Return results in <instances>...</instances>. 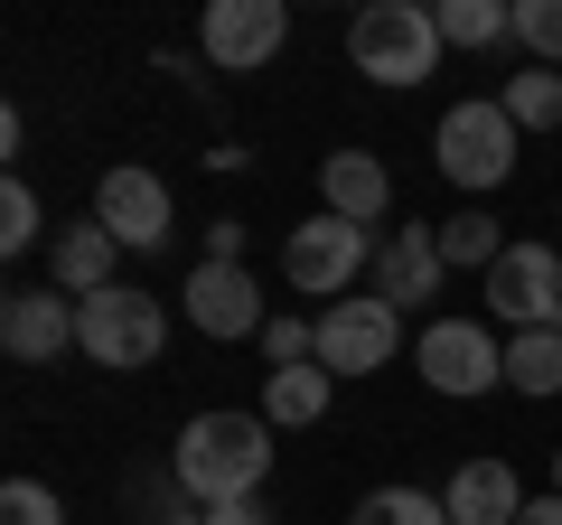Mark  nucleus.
<instances>
[{
    "instance_id": "f257e3e1",
    "label": "nucleus",
    "mask_w": 562,
    "mask_h": 525,
    "mask_svg": "<svg viewBox=\"0 0 562 525\" xmlns=\"http://www.w3.org/2000/svg\"><path fill=\"white\" fill-rule=\"evenodd\" d=\"M169 469H179V488L198 506H235V498H262V479H272V423L262 413H198V423L179 432V450H169Z\"/></svg>"
},
{
    "instance_id": "f03ea898",
    "label": "nucleus",
    "mask_w": 562,
    "mask_h": 525,
    "mask_svg": "<svg viewBox=\"0 0 562 525\" xmlns=\"http://www.w3.org/2000/svg\"><path fill=\"white\" fill-rule=\"evenodd\" d=\"M347 66H357L366 85H422L441 66V20H431L422 0H375V10H357V29H347Z\"/></svg>"
},
{
    "instance_id": "7ed1b4c3",
    "label": "nucleus",
    "mask_w": 562,
    "mask_h": 525,
    "mask_svg": "<svg viewBox=\"0 0 562 525\" xmlns=\"http://www.w3.org/2000/svg\"><path fill=\"white\" fill-rule=\"evenodd\" d=\"M431 160H441L450 188H469V198H487V188L516 179V113H506L497 94H469L441 113V132H431Z\"/></svg>"
},
{
    "instance_id": "20e7f679",
    "label": "nucleus",
    "mask_w": 562,
    "mask_h": 525,
    "mask_svg": "<svg viewBox=\"0 0 562 525\" xmlns=\"http://www.w3.org/2000/svg\"><path fill=\"white\" fill-rule=\"evenodd\" d=\"M357 272H375V235L347 225V216H328V206L281 235V282L301 291V301H347Z\"/></svg>"
},
{
    "instance_id": "39448f33",
    "label": "nucleus",
    "mask_w": 562,
    "mask_h": 525,
    "mask_svg": "<svg viewBox=\"0 0 562 525\" xmlns=\"http://www.w3.org/2000/svg\"><path fill=\"white\" fill-rule=\"evenodd\" d=\"M160 338H169V310L150 301V291H132V282H113V291H94V301H76V347H85L94 366H113V376L150 366V357H160Z\"/></svg>"
},
{
    "instance_id": "423d86ee",
    "label": "nucleus",
    "mask_w": 562,
    "mask_h": 525,
    "mask_svg": "<svg viewBox=\"0 0 562 525\" xmlns=\"http://www.w3.org/2000/svg\"><path fill=\"white\" fill-rule=\"evenodd\" d=\"M413 366L431 394H450V404H469V394H487V384H506V347L487 320H431L413 338Z\"/></svg>"
},
{
    "instance_id": "0eeeda50",
    "label": "nucleus",
    "mask_w": 562,
    "mask_h": 525,
    "mask_svg": "<svg viewBox=\"0 0 562 525\" xmlns=\"http://www.w3.org/2000/svg\"><path fill=\"white\" fill-rule=\"evenodd\" d=\"M403 357V310L394 301H328L319 310V366L328 376H375V366Z\"/></svg>"
},
{
    "instance_id": "6e6552de",
    "label": "nucleus",
    "mask_w": 562,
    "mask_h": 525,
    "mask_svg": "<svg viewBox=\"0 0 562 525\" xmlns=\"http://www.w3.org/2000/svg\"><path fill=\"white\" fill-rule=\"evenodd\" d=\"M198 47L225 76H254V66H272L281 47H291V10H281V0H206Z\"/></svg>"
},
{
    "instance_id": "1a4fd4ad",
    "label": "nucleus",
    "mask_w": 562,
    "mask_h": 525,
    "mask_svg": "<svg viewBox=\"0 0 562 525\" xmlns=\"http://www.w3.org/2000/svg\"><path fill=\"white\" fill-rule=\"evenodd\" d=\"M94 225L122 244V254H160L169 244V179L160 169H103L94 179Z\"/></svg>"
},
{
    "instance_id": "9d476101",
    "label": "nucleus",
    "mask_w": 562,
    "mask_h": 525,
    "mask_svg": "<svg viewBox=\"0 0 562 525\" xmlns=\"http://www.w3.org/2000/svg\"><path fill=\"white\" fill-rule=\"evenodd\" d=\"M487 310L506 320V338H516V328H543L562 310V254L553 244H506V254L487 262Z\"/></svg>"
},
{
    "instance_id": "9b49d317",
    "label": "nucleus",
    "mask_w": 562,
    "mask_h": 525,
    "mask_svg": "<svg viewBox=\"0 0 562 525\" xmlns=\"http://www.w3.org/2000/svg\"><path fill=\"white\" fill-rule=\"evenodd\" d=\"M450 282V262H441V225H394V235L375 244V272H366V291L394 310H431Z\"/></svg>"
},
{
    "instance_id": "f8f14e48",
    "label": "nucleus",
    "mask_w": 562,
    "mask_h": 525,
    "mask_svg": "<svg viewBox=\"0 0 562 525\" xmlns=\"http://www.w3.org/2000/svg\"><path fill=\"white\" fill-rule=\"evenodd\" d=\"M262 282L244 272V262H198L188 272V328L198 338H262Z\"/></svg>"
},
{
    "instance_id": "ddd939ff",
    "label": "nucleus",
    "mask_w": 562,
    "mask_h": 525,
    "mask_svg": "<svg viewBox=\"0 0 562 525\" xmlns=\"http://www.w3.org/2000/svg\"><path fill=\"white\" fill-rule=\"evenodd\" d=\"M0 347L20 366H57L66 347H76V301H66L57 282H20L0 301Z\"/></svg>"
},
{
    "instance_id": "4468645a",
    "label": "nucleus",
    "mask_w": 562,
    "mask_h": 525,
    "mask_svg": "<svg viewBox=\"0 0 562 525\" xmlns=\"http://www.w3.org/2000/svg\"><path fill=\"white\" fill-rule=\"evenodd\" d=\"M319 198H328V216H347V225L375 235L384 206H394V169H384L375 150H328L319 160Z\"/></svg>"
},
{
    "instance_id": "2eb2a0df",
    "label": "nucleus",
    "mask_w": 562,
    "mask_h": 525,
    "mask_svg": "<svg viewBox=\"0 0 562 525\" xmlns=\"http://www.w3.org/2000/svg\"><path fill=\"white\" fill-rule=\"evenodd\" d=\"M441 506H450V525H516L525 479H516V460H460L450 488H441Z\"/></svg>"
},
{
    "instance_id": "dca6fc26",
    "label": "nucleus",
    "mask_w": 562,
    "mask_h": 525,
    "mask_svg": "<svg viewBox=\"0 0 562 525\" xmlns=\"http://www.w3.org/2000/svg\"><path fill=\"white\" fill-rule=\"evenodd\" d=\"M328 404H338V376H328L319 357H310V366H272V376H262V423H272V432L328 423Z\"/></svg>"
},
{
    "instance_id": "f3484780",
    "label": "nucleus",
    "mask_w": 562,
    "mask_h": 525,
    "mask_svg": "<svg viewBox=\"0 0 562 525\" xmlns=\"http://www.w3.org/2000/svg\"><path fill=\"white\" fill-rule=\"evenodd\" d=\"M113 262H122V244L103 235L94 216L57 225V291H66V301H94V291H113Z\"/></svg>"
},
{
    "instance_id": "a211bd4d",
    "label": "nucleus",
    "mask_w": 562,
    "mask_h": 525,
    "mask_svg": "<svg viewBox=\"0 0 562 525\" xmlns=\"http://www.w3.org/2000/svg\"><path fill=\"white\" fill-rule=\"evenodd\" d=\"M506 384H516V394H562V338L553 328H516V338H506Z\"/></svg>"
},
{
    "instance_id": "6ab92c4d",
    "label": "nucleus",
    "mask_w": 562,
    "mask_h": 525,
    "mask_svg": "<svg viewBox=\"0 0 562 525\" xmlns=\"http://www.w3.org/2000/svg\"><path fill=\"white\" fill-rule=\"evenodd\" d=\"M506 254V235H497V216L487 206H460V216H441V262L450 272H479L487 282V262Z\"/></svg>"
},
{
    "instance_id": "aec40b11",
    "label": "nucleus",
    "mask_w": 562,
    "mask_h": 525,
    "mask_svg": "<svg viewBox=\"0 0 562 525\" xmlns=\"http://www.w3.org/2000/svg\"><path fill=\"white\" fill-rule=\"evenodd\" d=\"M431 20H441V47H497V38H516V10H506V0H431Z\"/></svg>"
},
{
    "instance_id": "412c9836",
    "label": "nucleus",
    "mask_w": 562,
    "mask_h": 525,
    "mask_svg": "<svg viewBox=\"0 0 562 525\" xmlns=\"http://www.w3.org/2000/svg\"><path fill=\"white\" fill-rule=\"evenodd\" d=\"M506 113H516V132H553L562 122V76L553 66H525V76H506Z\"/></svg>"
},
{
    "instance_id": "4be33fe9",
    "label": "nucleus",
    "mask_w": 562,
    "mask_h": 525,
    "mask_svg": "<svg viewBox=\"0 0 562 525\" xmlns=\"http://www.w3.org/2000/svg\"><path fill=\"white\" fill-rule=\"evenodd\" d=\"M357 525H450V506L431 488H375V498H357Z\"/></svg>"
},
{
    "instance_id": "5701e85b",
    "label": "nucleus",
    "mask_w": 562,
    "mask_h": 525,
    "mask_svg": "<svg viewBox=\"0 0 562 525\" xmlns=\"http://www.w3.org/2000/svg\"><path fill=\"white\" fill-rule=\"evenodd\" d=\"M0 525H66V498L47 479H10L0 488Z\"/></svg>"
},
{
    "instance_id": "b1692460",
    "label": "nucleus",
    "mask_w": 562,
    "mask_h": 525,
    "mask_svg": "<svg viewBox=\"0 0 562 525\" xmlns=\"http://www.w3.org/2000/svg\"><path fill=\"white\" fill-rule=\"evenodd\" d=\"M516 47H535V66H562V0H516Z\"/></svg>"
},
{
    "instance_id": "393cba45",
    "label": "nucleus",
    "mask_w": 562,
    "mask_h": 525,
    "mask_svg": "<svg viewBox=\"0 0 562 525\" xmlns=\"http://www.w3.org/2000/svg\"><path fill=\"white\" fill-rule=\"evenodd\" d=\"M38 235H47L38 198H29V179H10V188H0V254H29Z\"/></svg>"
},
{
    "instance_id": "a878e982",
    "label": "nucleus",
    "mask_w": 562,
    "mask_h": 525,
    "mask_svg": "<svg viewBox=\"0 0 562 525\" xmlns=\"http://www.w3.org/2000/svg\"><path fill=\"white\" fill-rule=\"evenodd\" d=\"M262 357H272V366H310V357H319V320H291V310L262 320Z\"/></svg>"
},
{
    "instance_id": "bb28decb",
    "label": "nucleus",
    "mask_w": 562,
    "mask_h": 525,
    "mask_svg": "<svg viewBox=\"0 0 562 525\" xmlns=\"http://www.w3.org/2000/svg\"><path fill=\"white\" fill-rule=\"evenodd\" d=\"M188 525H272V506H262V498H235V506H198Z\"/></svg>"
},
{
    "instance_id": "cd10ccee",
    "label": "nucleus",
    "mask_w": 562,
    "mask_h": 525,
    "mask_svg": "<svg viewBox=\"0 0 562 525\" xmlns=\"http://www.w3.org/2000/svg\"><path fill=\"white\" fill-rule=\"evenodd\" d=\"M206 262H244V216H216V225H206Z\"/></svg>"
},
{
    "instance_id": "c85d7f7f",
    "label": "nucleus",
    "mask_w": 562,
    "mask_h": 525,
    "mask_svg": "<svg viewBox=\"0 0 562 525\" xmlns=\"http://www.w3.org/2000/svg\"><path fill=\"white\" fill-rule=\"evenodd\" d=\"M516 525H562V498H525V516Z\"/></svg>"
},
{
    "instance_id": "c756f323",
    "label": "nucleus",
    "mask_w": 562,
    "mask_h": 525,
    "mask_svg": "<svg viewBox=\"0 0 562 525\" xmlns=\"http://www.w3.org/2000/svg\"><path fill=\"white\" fill-rule=\"evenodd\" d=\"M553 498H562V450H553Z\"/></svg>"
},
{
    "instance_id": "7c9ffc66",
    "label": "nucleus",
    "mask_w": 562,
    "mask_h": 525,
    "mask_svg": "<svg viewBox=\"0 0 562 525\" xmlns=\"http://www.w3.org/2000/svg\"><path fill=\"white\" fill-rule=\"evenodd\" d=\"M543 328H553V338H562V310H553V320H543Z\"/></svg>"
},
{
    "instance_id": "2f4dec72",
    "label": "nucleus",
    "mask_w": 562,
    "mask_h": 525,
    "mask_svg": "<svg viewBox=\"0 0 562 525\" xmlns=\"http://www.w3.org/2000/svg\"><path fill=\"white\" fill-rule=\"evenodd\" d=\"M553 216H562V206H553Z\"/></svg>"
}]
</instances>
